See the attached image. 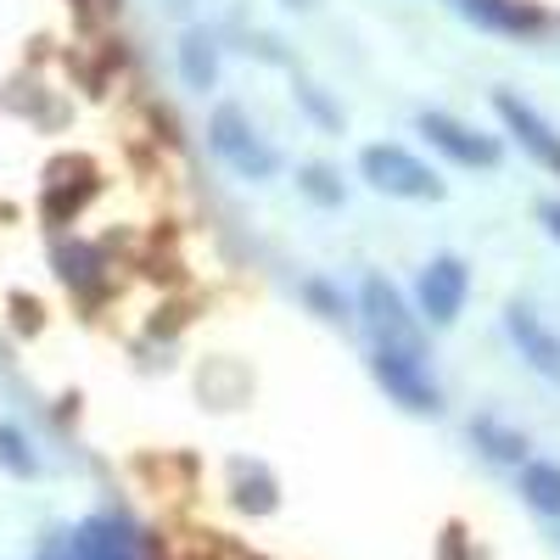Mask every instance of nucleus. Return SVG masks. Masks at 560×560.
<instances>
[{"instance_id":"nucleus-1","label":"nucleus","mask_w":560,"mask_h":560,"mask_svg":"<svg viewBox=\"0 0 560 560\" xmlns=\"http://www.w3.org/2000/svg\"><path fill=\"white\" fill-rule=\"evenodd\" d=\"M359 168L387 197H409V202H438L443 197V179L420 163L415 152H404V147H364L359 152Z\"/></svg>"},{"instance_id":"nucleus-2","label":"nucleus","mask_w":560,"mask_h":560,"mask_svg":"<svg viewBox=\"0 0 560 560\" xmlns=\"http://www.w3.org/2000/svg\"><path fill=\"white\" fill-rule=\"evenodd\" d=\"M208 140H213V152H219L230 168H236L242 179H269V174L280 168V152L264 147L258 129L247 124L242 107H213V118H208Z\"/></svg>"},{"instance_id":"nucleus-3","label":"nucleus","mask_w":560,"mask_h":560,"mask_svg":"<svg viewBox=\"0 0 560 560\" xmlns=\"http://www.w3.org/2000/svg\"><path fill=\"white\" fill-rule=\"evenodd\" d=\"M359 314L364 325L382 337V348L393 353H415L420 359V331H415V319L404 314V298L387 275H364V287H359Z\"/></svg>"},{"instance_id":"nucleus-4","label":"nucleus","mask_w":560,"mask_h":560,"mask_svg":"<svg viewBox=\"0 0 560 560\" xmlns=\"http://www.w3.org/2000/svg\"><path fill=\"white\" fill-rule=\"evenodd\" d=\"M370 376L382 382V393L393 398V404H404L409 415H438L443 409V398H438V382L420 370V359L415 353H393V348H376L370 353Z\"/></svg>"},{"instance_id":"nucleus-5","label":"nucleus","mask_w":560,"mask_h":560,"mask_svg":"<svg viewBox=\"0 0 560 560\" xmlns=\"http://www.w3.org/2000/svg\"><path fill=\"white\" fill-rule=\"evenodd\" d=\"M465 292H471V275H465V264L454 253H443V258L427 264V275H420V314L432 325H454L459 308H465Z\"/></svg>"},{"instance_id":"nucleus-6","label":"nucleus","mask_w":560,"mask_h":560,"mask_svg":"<svg viewBox=\"0 0 560 560\" xmlns=\"http://www.w3.org/2000/svg\"><path fill=\"white\" fill-rule=\"evenodd\" d=\"M420 135H427L438 152H448L454 163H465V168H493L499 163V140L477 135L471 124H459L448 113H420Z\"/></svg>"},{"instance_id":"nucleus-7","label":"nucleus","mask_w":560,"mask_h":560,"mask_svg":"<svg viewBox=\"0 0 560 560\" xmlns=\"http://www.w3.org/2000/svg\"><path fill=\"white\" fill-rule=\"evenodd\" d=\"M504 331H510V342L522 348V359L538 370V376H549V382H560V337L549 331V325L533 314V308H522V303H510L504 308Z\"/></svg>"},{"instance_id":"nucleus-8","label":"nucleus","mask_w":560,"mask_h":560,"mask_svg":"<svg viewBox=\"0 0 560 560\" xmlns=\"http://www.w3.org/2000/svg\"><path fill=\"white\" fill-rule=\"evenodd\" d=\"M493 113L504 118V129L516 135V140H522V147H527L544 168H555V174H560V135H555V129H549V124H544V118H538V113L522 102V96H510V90H499V96H493Z\"/></svg>"},{"instance_id":"nucleus-9","label":"nucleus","mask_w":560,"mask_h":560,"mask_svg":"<svg viewBox=\"0 0 560 560\" xmlns=\"http://www.w3.org/2000/svg\"><path fill=\"white\" fill-rule=\"evenodd\" d=\"M230 493H236V504L247 510V516H269V510L280 504V488H275V477L264 471L258 459H236V465H230Z\"/></svg>"},{"instance_id":"nucleus-10","label":"nucleus","mask_w":560,"mask_h":560,"mask_svg":"<svg viewBox=\"0 0 560 560\" xmlns=\"http://www.w3.org/2000/svg\"><path fill=\"white\" fill-rule=\"evenodd\" d=\"M522 499L538 510V516H560V465L527 459L522 465Z\"/></svg>"},{"instance_id":"nucleus-11","label":"nucleus","mask_w":560,"mask_h":560,"mask_svg":"<svg viewBox=\"0 0 560 560\" xmlns=\"http://www.w3.org/2000/svg\"><path fill=\"white\" fill-rule=\"evenodd\" d=\"M179 68H185V79H191V90H208V84H213L219 57H213V39H208L202 28L185 34V45H179Z\"/></svg>"},{"instance_id":"nucleus-12","label":"nucleus","mask_w":560,"mask_h":560,"mask_svg":"<svg viewBox=\"0 0 560 560\" xmlns=\"http://www.w3.org/2000/svg\"><path fill=\"white\" fill-rule=\"evenodd\" d=\"M471 438L488 443V454L504 459V465H522V459H527V438H522V432H510V427H499V420H488V415L471 420Z\"/></svg>"},{"instance_id":"nucleus-13","label":"nucleus","mask_w":560,"mask_h":560,"mask_svg":"<svg viewBox=\"0 0 560 560\" xmlns=\"http://www.w3.org/2000/svg\"><path fill=\"white\" fill-rule=\"evenodd\" d=\"M298 185H303V191H308L319 208H337V202H342V185H337V174H331V168H319V163H308V168L298 174Z\"/></svg>"},{"instance_id":"nucleus-14","label":"nucleus","mask_w":560,"mask_h":560,"mask_svg":"<svg viewBox=\"0 0 560 560\" xmlns=\"http://www.w3.org/2000/svg\"><path fill=\"white\" fill-rule=\"evenodd\" d=\"M0 465L18 471V477H34V454H28L23 432H12V427H0Z\"/></svg>"},{"instance_id":"nucleus-15","label":"nucleus","mask_w":560,"mask_h":560,"mask_svg":"<svg viewBox=\"0 0 560 560\" xmlns=\"http://www.w3.org/2000/svg\"><path fill=\"white\" fill-rule=\"evenodd\" d=\"M298 102L319 118V124H331V129H342V113H331V107H325V96H319V90L314 84H298Z\"/></svg>"},{"instance_id":"nucleus-16","label":"nucleus","mask_w":560,"mask_h":560,"mask_svg":"<svg viewBox=\"0 0 560 560\" xmlns=\"http://www.w3.org/2000/svg\"><path fill=\"white\" fill-rule=\"evenodd\" d=\"M538 219L549 224V236L560 242V202H538Z\"/></svg>"}]
</instances>
